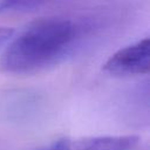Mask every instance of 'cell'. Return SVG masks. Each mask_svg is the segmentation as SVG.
Wrapping results in <instances>:
<instances>
[{
    "label": "cell",
    "mask_w": 150,
    "mask_h": 150,
    "mask_svg": "<svg viewBox=\"0 0 150 150\" xmlns=\"http://www.w3.org/2000/svg\"><path fill=\"white\" fill-rule=\"evenodd\" d=\"M138 142L134 135L97 136L71 143L70 150H132Z\"/></svg>",
    "instance_id": "3957f363"
},
{
    "label": "cell",
    "mask_w": 150,
    "mask_h": 150,
    "mask_svg": "<svg viewBox=\"0 0 150 150\" xmlns=\"http://www.w3.org/2000/svg\"><path fill=\"white\" fill-rule=\"evenodd\" d=\"M104 71L116 75H142L150 70V39L145 38L114 53L103 66Z\"/></svg>",
    "instance_id": "7a4b0ae2"
},
{
    "label": "cell",
    "mask_w": 150,
    "mask_h": 150,
    "mask_svg": "<svg viewBox=\"0 0 150 150\" xmlns=\"http://www.w3.org/2000/svg\"><path fill=\"white\" fill-rule=\"evenodd\" d=\"M48 0H0V15L26 13L39 8Z\"/></svg>",
    "instance_id": "277c9868"
},
{
    "label": "cell",
    "mask_w": 150,
    "mask_h": 150,
    "mask_svg": "<svg viewBox=\"0 0 150 150\" xmlns=\"http://www.w3.org/2000/svg\"><path fill=\"white\" fill-rule=\"evenodd\" d=\"M86 28L64 16L39 19L15 36L0 57V70L29 74L56 64L81 42Z\"/></svg>",
    "instance_id": "6da1fadb"
},
{
    "label": "cell",
    "mask_w": 150,
    "mask_h": 150,
    "mask_svg": "<svg viewBox=\"0 0 150 150\" xmlns=\"http://www.w3.org/2000/svg\"><path fill=\"white\" fill-rule=\"evenodd\" d=\"M14 35V29L9 27H0V46L9 41Z\"/></svg>",
    "instance_id": "8992f818"
},
{
    "label": "cell",
    "mask_w": 150,
    "mask_h": 150,
    "mask_svg": "<svg viewBox=\"0 0 150 150\" xmlns=\"http://www.w3.org/2000/svg\"><path fill=\"white\" fill-rule=\"evenodd\" d=\"M70 145H71V142L68 138H61L50 143L49 145L35 149V150H70Z\"/></svg>",
    "instance_id": "5b68a950"
}]
</instances>
